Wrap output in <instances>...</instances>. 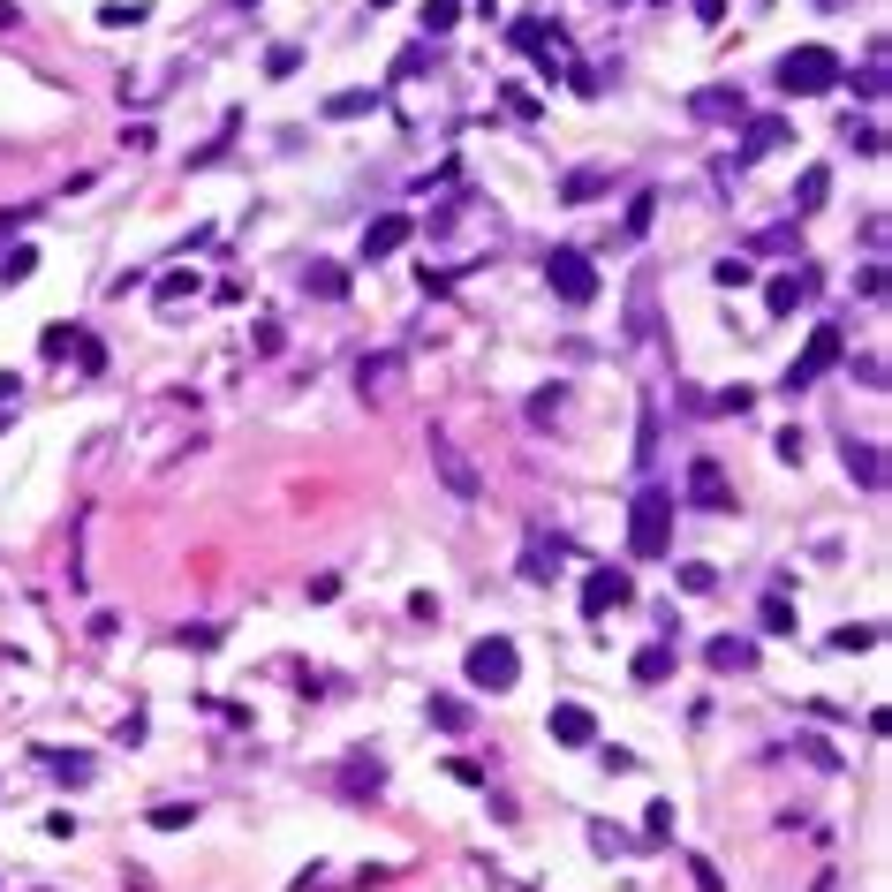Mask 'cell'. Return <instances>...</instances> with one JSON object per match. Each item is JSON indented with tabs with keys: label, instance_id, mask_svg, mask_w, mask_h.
I'll return each instance as SVG.
<instances>
[{
	"label": "cell",
	"instance_id": "d6a6232c",
	"mask_svg": "<svg viewBox=\"0 0 892 892\" xmlns=\"http://www.w3.org/2000/svg\"><path fill=\"white\" fill-rule=\"evenodd\" d=\"M711 280H719V288H749L756 265H749V258H719V265H711Z\"/></svg>",
	"mask_w": 892,
	"mask_h": 892
},
{
	"label": "cell",
	"instance_id": "484cf974",
	"mask_svg": "<svg viewBox=\"0 0 892 892\" xmlns=\"http://www.w3.org/2000/svg\"><path fill=\"white\" fill-rule=\"evenodd\" d=\"M46 772H53V779H69V787H84V779H91V756H76V749H46Z\"/></svg>",
	"mask_w": 892,
	"mask_h": 892
},
{
	"label": "cell",
	"instance_id": "44dd1931",
	"mask_svg": "<svg viewBox=\"0 0 892 892\" xmlns=\"http://www.w3.org/2000/svg\"><path fill=\"white\" fill-rule=\"evenodd\" d=\"M756 628H764V635H794V628H802V620H794V605H787V590H772V598L756 605Z\"/></svg>",
	"mask_w": 892,
	"mask_h": 892
},
{
	"label": "cell",
	"instance_id": "d4e9b609",
	"mask_svg": "<svg viewBox=\"0 0 892 892\" xmlns=\"http://www.w3.org/2000/svg\"><path fill=\"white\" fill-rule=\"evenodd\" d=\"M31 273H38V250H31V242H16V250L0 258V288H23Z\"/></svg>",
	"mask_w": 892,
	"mask_h": 892
},
{
	"label": "cell",
	"instance_id": "f6af8a7d",
	"mask_svg": "<svg viewBox=\"0 0 892 892\" xmlns=\"http://www.w3.org/2000/svg\"><path fill=\"white\" fill-rule=\"evenodd\" d=\"M688 8H696V23H719L726 16V0H688Z\"/></svg>",
	"mask_w": 892,
	"mask_h": 892
},
{
	"label": "cell",
	"instance_id": "e575fe53",
	"mask_svg": "<svg viewBox=\"0 0 892 892\" xmlns=\"http://www.w3.org/2000/svg\"><path fill=\"white\" fill-rule=\"evenodd\" d=\"M651 220H658V189H643L628 205V235H651Z\"/></svg>",
	"mask_w": 892,
	"mask_h": 892
},
{
	"label": "cell",
	"instance_id": "2e32d148",
	"mask_svg": "<svg viewBox=\"0 0 892 892\" xmlns=\"http://www.w3.org/2000/svg\"><path fill=\"white\" fill-rule=\"evenodd\" d=\"M787 144V121L779 114H756L749 129H741V159H764V152H779Z\"/></svg>",
	"mask_w": 892,
	"mask_h": 892
},
{
	"label": "cell",
	"instance_id": "277c9868",
	"mask_svg": "<svg viewBox=\"0 0 892 892\" xmlns=\"http://www.w3.org/2000/svg\"><path fill=\"white\" fill-rule=\"evenodd\" d=\"M545 288L560 295V303H575V310H583V303H598V288H605V280H598V265H590L583 250H552V258H545Z\"/></svg>",
	"mask_w": 892,
	"mask_h": 892
},
{
	"label": "cell",
	"instance_id": "d590c367",
	"mask_svg": "<svg viewBox=\"0 0 892 892\" xmlns=\"http://www.w3.org/2000/svg\"><path fill=\"white\" fill-rule=\"evenodd\" d=\"M832 651H877V628H870V620H862V628H840V635H832Z\"/></svg>",
	"mask_w": 892,
	"mask_h": 892
},
{
	"label": "cell",
	"instance_id": "c3c4849f",
	"mask_svg": "<svg viewBox=\"0 0 892 892\" xmlns=\"http://www.w3.org/2000/svg\"><path fill=\"white\" fill-rule=\"evenodd\" d=\"M371 8H394V0H371Z\"/></svg>",
	"mask_w": 892,
	"mask_h": 892
},
{
	"label": "cell",
	"instance_id": "836d02e7",
	"mask_svg": "<svg viewBox=\"0 0 892 892\" xmlns=\"http://www.w3.org/2000/svg\"><path fill=\"white\" fill-rule=\"evenodd\" d=\"M794 749L809 756V764H817V772H840V749H832V741H817V734H802L794 741Z\"/></svg>",
	"mask_w": 892,
	"mask_h": 892
},
{
	"label": "cell",
	"instance_id": "ab89813d",
	"mask_svg": "<svg viewBox=\"0 0 892 892\" xmlns=\"http://www.w3.org/2000/svg\"><path fill=\"white\" fill-rule=\"evenodd\" d=\"M265 69H273V76H295V69H303V53H295V46H273V53H265Z\"/></svg>",
	"mask_w": 892,
	"mask_h": 892
},
{
	"label": "cell",
	"instance_id": "5bb4252c",
	"mask_svg": "<svg viewBox=\"0 0 892 892\" xmlns=\"http://www.w3.org/2000/svg\"><path fill=\"white\" fill-rule=\"evenodd\" d=\"M303 295H318V303H341V295H348V273H341L333 258H310V265H303Z\"/></svg>",
	"mask_w": 892,
	"mask_h": 892
},
{
	"label": "cell",
	"instance_id": "ac0fdd59",
	"mask_svg": "<svg viewBox=\"0 0 892 892\" xmlns=\"http://www.w3.org/2000/svg\"><path fill=\"white\" fill-rule=\"evenodd\" d=\"M673 666H681V651H673V643H651V651H635V681L643 688H658V681H673Z\"/></svg>",
	"mask_w": 892,
	"mask_h": 892
},
{
	"label": "cell",
	"instance_id": "7a4b0ae2",
	"mask_svg": "<svg viewBox=\"0 0 892 892\" xmlns=\"http://www.w3.org/2000/svg\"><path fill=\"white\" fill-rule=\"evenodd\" d=\"M840 53H832V46H794L787 53V61H779V69H772V84L779 91H787V99H824V91H840Z\"/></svg>",
	"mask_w": 892,
	"mask_h": 892
},
{
	"label": "cell",
	"instance_id": "681fc988",
	"mask_svg": "<svg viewBox=\"0 0 892 892\" xmlns=\"http://www.w3.org/2000/svg\"><path fill=\"white\" fill-rule=\"evenodd\" d=\"M0 431H8V416H0Z\"/></svg>",
	"mask_w": 892,
	"mask_h": 892
},
{
	"label": "cell",
	"instance_id": "7c38bea8",
	"mask_svg": "<svg viewBox=\"0 0 892 892\" xmlns=\"http://www.w3.org/2000/svg\"><path fill=\"white\" fill-rule=\"evenodd\" d=\"M378 787H386V764H378L371 749H356L341 764V794H348V802H363V794H378Z\"/></svg>",
	"mask_w": 892,
	"mask_h": 892
},
{
	"label": "cell",
	"instance_id": "bcb514c9",
	"mask_svg": "<svg viewBox=\"0 0 892 892\" xmlns=\"http://www.w3.org/2000/svg\"><path fill=\"white\" fill-rule=\"evenodd\" d=\"M16 23H23V8H16V0H0V31H16Z\"/></svg>",
	"mask_w": 892,
	"mask_h": 892
},
{
	"label": "cell",
	"instance_id": "60d3db41",
	"mask_svg": "<svg viewBox=\"0 0 892 892\" xmlns=\"http://www.w3.org/2000/svg\"><path fill=\"white\" fill-rule=\"evenodd\" d=\"M855 91H862V99H885V61H870V69L855 76Z\"/></svg>",
	"mask_w": 892,
	"mask_h": 892
},
{
	"label": "cell",
	"instance_id": "8d00e7d4",
	"mask_svg": "<svg viewBox=\"0 0 892 892\" xmlns=\"http://www.w3.org/2000/svg\"><path fill=\"white\" fill-rule=\"evenodd\" d=\"M69 348H76V326H46V333H38V356H69Z\"/></svg>",
	"mask_w": 892,
	"mask_h": 892
},
{
	"label": "cell",
	"instance_id": "ffe728a7",
	"mask_svg": "<svg viewBox=\"0 0 892 892\" xmlns=\"http://www.w3.org/2000/svg\"><path fill=\"white\" fill-rule=\"evenodd\" d=\"M605 189H613V174H605V167H575L560 182V205H590V197H605Z\"/></svg>",
	"mask_w": 892,
	"mask_h": 892
},
{
	"label": "cell",
	"instance_id": "f1b7e54d",
	"mask_svg": "<svg viewBox=\"0 0 892 892\" xmlns=\"http://www.w3.org/2000/svg\"><path fill=\"white\" fill-rule=\"evenodd\" d=\"M454 23H462V0H424V31L431 38H446Z\"/></svg>",
	"mask_w": 892,
	"mask_h": 892
},
{
	"label": "cell",
	"instance_id": "9a60e30c",
	"mask_svg": "<svg viewBox=\"0 0 892 892\" xmlns=\"http://www.w3.org/2000/svg\"><path fill=\"white\" fill-rule=\"evenodd\" d=\"M802 303H809V273H779L772 288H764V310H772V318H794Z\"/></svg>",
	"mask_w": 892,
	"mask_h": 892
},
{
	"label": "cell",
	"instance_id": "3957f363",
	"mask_svg": "<svg viewBox=\"0 0 892 892\" xmlns=\"http://www.w3.org/2000/svg\"><path fill=\"white\" fill-rule=\"evenodd\" d=\"M462 673H469V688H484V696H507V688L522 681V651L507 643V635H477L462 651Z\"/></svg>",
	"mask_w": 892,
	"mask_h": 892
},
{
	"label": "cell",
	"instance_id": "cb8c5ba5",
	"mask_svg": "<svg viewBox=\"0 0 892 892\" xmlns=\"http://www.w3.org/2000/svg\"><path fill=\"white\" fill-rule=\"evenodd\" d=\"M356 114H378V91H333L326 99V121H356Z\"/></svg>",
	"mask_w": 892,
	"mask_h": 892
},
{
	"label": "cell",
	"instance_id": "7dc6e473",
	"mask_svg": "<svg viewBox=\"0 0 892 892\" xmlns=\"http://www.w3.org/2000/svg\"><path fill=\"white\" fill-rule=\"evenodd\" d=\"M16 386H23V378H16V371H0V401H16Z\"/></svg>",
	"mask_w": 892,
	"mask_h": 892
},
{
	"label": "cell",
	"instance_id": "8992f818",
	"mask_svg": "<svg viewBox=\"0 0 892 892\" xmlns=\"http://www.w3.org/2000/svg\"><path fill=\"white\" fill-rule=\"evenodd\" d=\"M681 507H696V515H726V507H734V484H726L719 454H696V462H688V484H681Z\"/></svg>",
	"mask_w": 892,
	"mask_h": 892
},
{
	"label": "cell",
	"instance_id": "ba28073f",
	"mask_svg": "<svg viewBox=\"0 0 892 892\" xmlns=\"http://www.w3.org/2000/svg\"><path fill=\"white\" fill-rule=\"evenodd\" d=\"M409 235H416V220H409V212H378V220L363 227V265L394 258V250H401V242H409Z\"/></svg>",
	"mask_w": 892,
	"mask_h": 892
},
{
	"label": "cell",
	"instance_id": "7bdbcfd3",
	"mask_svg": "<svg viewBox=\"0 0 892 892\" xmlns=\"http://www.w3.org/2000/svg\"><path fill=\"white\" fill-rule=\"evenodd\" d=\"M711 583H719V575H711L704 560H688V567H681V590H711Z\"/></svg>",
	"mask_w": 892,
	"mask_h": 892
},
{
	"label": "cell",
	"instance_id": "f35d334b",
	"mask_svg": "<svg viewBox=\"0 0 892 892\" xmlns=\"http://www.w3.org/2000/svg\"><path fill=\"white\" fill-rule=\"evenodd\" d=\"M590 847H598V855H620V847H628V832H613V824H590Z\"/></svg>",
	"mask_w": 892,
	"mask_h": 892
},
{
	"label": "cell",
	"instance_id": "4fadbf2b",
	"mask_svg": "<svg viewBox=\"0 0 892 892\" xmlns=\"http://www.w3.org/2000/svg\"><path fill=\"white\" fill-rule=\"evenodd\" d=\"M688 114H696V121H741V114H749V99H741V91H696V99H688Z\"/></svg>",
	"mask_w": 892,
	"mask_h": 892
},
{
	"label": "cell",
	"instance_id": "6da1fadb",
	"mask_svg": "<svg viewBox=\"0 0 892 892\" xmlns=\"http://www.w3.org/2000/svg\"><path fill=\"white\" fill-rule=\"evenodd\" d=\"M673 507H681V499L658 492V484H643V492H635V507H628V552H635V560H666V545H673Z\"/></svg>",
	"mask_w": 892,
	"mask_h": 892
},
{
	"label": "cell",
	"instance_id": "f546056e",
	"mask_svg": "<svg viewBox=\"0 0 892 892\" xmlns=\"http://www.w3.org/2000/svg\"><path fill=\"white\" fill-rule=\"evenodd\" d=\"M560 537H552V545H545V537H530V552H522V567H530V575H537V583H545V575H552V560H560Z\"/></svg>",
	"mask_w": 892,
	"mask_h": 892
},
{
	"label": "cell",
	"instance_id": "603a6c76",
	"mask_svg": "<svg viewBox=\"0 0 892 892\" xmlns=\"http://www.w3.org/2000/svg\"><path fill=\"white\" fill-rule=\"evenodd\" d=\"M824 197H832V167H802V182H794V212H817Z\"/></svg>",
	"mask_w": 892,
	"mask_h": 892
},
{
	"label": "cell",
	"instance_id": "74e56055",
	"mask_svg": "<svg viewBox=\"0 0 892 892\" xmlns=\"http://www.w3.org/2000/svg\"><path fill=\"white\" fill-rule=\"evenodd\" d=\"M182 295H197V273H167V280H159V303H182Z\"/></svg>",
	"mask_w": 892,
	"mask_h": 892
},
{
	"label": "cell",
	"instance_id": "83f0119b",
	"mask_svg": "<svg viewBox=\"0 0 892 892\" xmlns=\"http://www.w3.org/2000/svg\"><path fill=\"white\" fill-rule=\"evenodd\" d=\"M197 824V802H159L152 809V832H189Z\"/></svg>",
	"mask_w": 892,
	"mask_h": 892
},
{
	"label": "cell",
	"instance_id": "30bf717a",
	"mask_svg": "<svg viewBox=\"0 0 892 892\" xmlns=\"http://www.w3.org/2000/svg\"><path fill=\"white\" fill-rule=\"evenodd\" d=\"M431 469L446 477V492H454V499H477V492H484V484H477V469H469L462 454H454V446L439 439V431H431Z\"/></svg>",
	"mask_w": 892,
	"mask_h": 892
},
{
	"label": "cell",
	"instance_id": "b9f144b4",
	"mask_svg": "<svg viewBox=\"0 0 892 892\" xmlns=\"http://www.w3.org/2000/svg\"><path fill=\"white\" fill-rule=\"evenodd\" d=\"M688 870H696V892H726V877H719V870H711V862H704V855H688Z\"/></svg>",
	"mask_w": 892,
	"mask_h": 892
},
{
	"label": "cell",
	"instance_id": "4dcf8cb0",
	"mask_svg": "<svg viewBox=\"0 0 892 892\" xmlns=\"http://www.w3.org/2000/svg\"><path fill=\"white\" fill-rule=\"evenodd\" d=\"M99 23H106V31H137V23H144V0H129V8H121V0H106Z\"/></svg>",
	"mask_w": 892,
	"mask_h": 892
},
{
	"label": "cell",
	"instance_id": "ee69618b",
	"mask_svg": "<svg viewBox=\"0 0 892 892\" xmlns=\"http://www.w3.org/2000/svg\"><path fill=\"white\" fill-rule=\"evenodd\" d=\"M552 416H560V386H552V394H537V401H530V424H552Z\"/></svg>",
	"mask_w": 892,
	"mask_h": 892
},
{
	"label": "cell",
	"instance_id": "e0dca14e",
	"mask_svg": "<svg viewBox=\"0 0 892 892\" xmlns=\"http://www.w3.org/2000/svg\"><path fill=\"white\" fill-rule=\"evenodd\" d=\"M704 658H711V673H749L756 666V643H749V635H719Z\"/></svg>",
	"mask_w": 892,
	"mask_h": 892
},
{
	"label": "cell",
	"instance_id": "5b68a950",
	"mask_svg": "<svg viewBox=\"0 0 892 892\" xmlns=\"http://www.w3.org/2000/svg\"><path fill=\"white\" fill-rule=\"evenodd\" d=\"M840 356H847V333H840V326H817V333H809V348L787 363V378H779V386H787V394H809V386H817V378L832 371Z\"/></svg>",
	"mask_w": 892,
	"mask_h": 892
},
{
	"label": "cell",
	"instance_id": "9c48e42d",
	"mask_svg": "<svg viewBox=\"0 0 892 892\" xmlns=\"http://www.w3.org/2000/svg\"><path fill=\"white\" fill-rule=\"evenodd\" d=\"M545 734L560 741V749H598V719H590L583 704H552V719H545Z\"/></svg>",
	"mask_w": 892,
	"mask_h": 892
},
{
	"label": "cell",
	"instance_id": "d6986e66",
	"mask_svg": "<svg viewBox=\"0 0 892 892\" xmlns=\"http://www.w3.org/2000/svg\"><path fill=\"white\" fill-rule=\"evenodd\" d=\"M394 378H401V356H394V348H378V356L356 363V386H363V394H386Z\"/></svg>",
	"mask_w": 892,
	"mask_h": 892
},
{
	"label": "cell",
	"instance_id": "52a82bcc",
	"mask_svg": "<svg viewBox=\"0 0 892 892\" xmlns=\"http://www.w3.org/2000/svg\"><path fill=\"white\" fill-rule=\"evenodd\" d=\"M628 598H635V583L620 575V567H590V575H583V613L590 620H605L613 605H628Z\"/></svg>",
	"mask_w": 892,
	"mask_h": 892
},
{
	"label": "cell",
	"instance_id": "8fae6325",
	"mask_svg": "<svg viewBox=\"0 0 892 892\" xmlns=\"http://www.w3.org/2000/svg\"><path fill=\"white\" fill-rule=\"evenodd\" d=\"M840 462H847V477H855L862 492H885V454H877V439H847Z\"/></svg>",
	"mask_w": 892,
	"mask_h": 892
},
{
	"label": "cell",
	"instance_id": "7402d4cb",
	"mask_svg": "<svg viewBox=\"0 0 892 892\" xmlns=\"http://www.w3.org/2000/svg\"><path fill=\"white\" fill-rule=\"evenodd\" d=\"M424 719L439 726V734H469V704H462V696H431Z\"/></svg>",
	"mask_w": 892,
	"mask_h": 892
},
{
	"label": "cell",
	"instance_id": "4316f807",
	"mask_svg": "<svg viewBox=\"0 0 892 892\" xmlns=\"http://www.w3.org/2000/svg\"><path fill=\"white\" fill-rule=\"evenodd\" d=\"M651 326H658V318H651V280H635V303H628V333H635V341H651Z\"/></svg>",
	"mask_w": 892,
	"mask_h": 892
},
{
	"label": "cell",
	"instance_id": "1f68e13d",
	"mask_svg": "<svg viewBox=\"0 0 892 892\" xmlns=\"http://www.w3.org/2000/svg\"><path fill=\"white\" fill-rule=\"evenodd\" d=\"M643 840H673V802H643Z\"/></svg>",
	"mask_w": 892,
	"mask_h": 892
}]
</instances>
